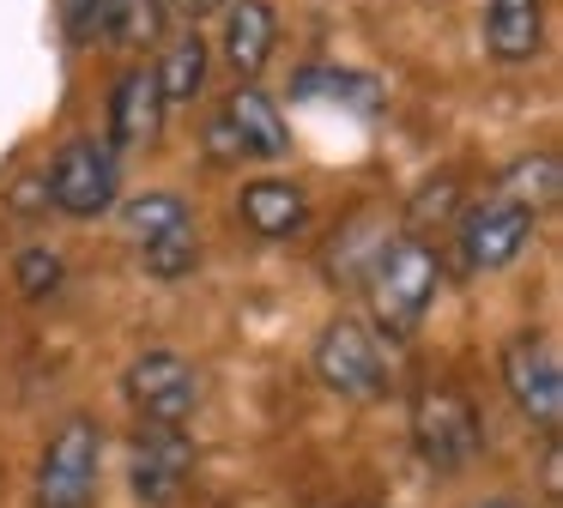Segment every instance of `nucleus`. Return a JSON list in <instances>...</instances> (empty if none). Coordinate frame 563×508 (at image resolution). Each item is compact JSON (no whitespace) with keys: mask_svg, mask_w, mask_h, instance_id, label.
<instances>
[{"mask_svg":"<svg viewBox=\"0 0 563 508\" xmlns=\"http://www.w3.org/2000/svg\"><path fill=\"white\" fill-rule=\"evenodd\" d=\"M473 508H533V503H521V496H485V503H473Z\"/></svg>","mask_w":563,"mask_h":508,"instance_id":"6ab92c4d","label":"nucleus"},{"mask_svg":"<svg viewBox=\"0 0 563 508\" xmlns=\"http://www.w3.org/2000/svg\"><path fill=\"white\" fill-rule=\"evenodd\" d=\"M176 7H183V12H195V19H200V12H212V7H231V0H176Z\"/></svg>","mask_w":563,"mask_h":508,"instance_id":"aec40b11","label":"nucleus"},{"mask_svg":"<svg viewBox=\"0 0 563 508\" xmlns=\"http://www.w3.org/2000/svg\"><path fill=\"white\" fill-rule=\"evenodd\" d=\"M503 387H509L515 411H521L533 430L558 435L563 418V363H558V339L539 333V327H521V333L503 345Z\"/></svg>","mask_w":563,"mask_h":508,"instance_id":"423d86ee","label":"nucleus"},{"mask_svg":"<svg viewBox=\"0 0 563 508\" xmlns=\"http://www.w3.org/2000/svg\"><path fill=\"white\" fill-rule=\"evenodd\" d=\"M207 43H200V31H183L170 48H164V60L152 67V79H158L164 103H195L200 85H207Z\"/></svg>","mask_w":563,"mask_h":508,"instance_id":"dca6fc26","label":"nucleus"},{"mask_svg":"<svg viewBox=\"0 0 563 508\" xmlns=\"http://www.w3.org/2000/svg\"><path fill=\"white\" fill-rule=\"evenodd\" d=\"M285 145H291V128H285L279 103L261 85H236L219 103V115L207 121V152L231 157V164H243V157H279Z\"/></svg>","mask_w":563,"mask_h":508,"instance_id":"1a4fd4ad","label":"nucleus"},{"mask_svg":"<svg viewBox=\"0 0 563 508\" xmlns=\"http://www.w3.org/2000/svg\"><path fill=\"white\" fill-rule=\"evenodd\" d=\"M122 194V164L110 140H67L49 164V200L67 218H103Z\"/></svg>","mask_w":563,"mask_h":508,"instance_id":"6e6552de","label":"nucleus"},{"mask_svg":"<svg viewBox=\"0 0 563 508\" xmlns=\"http://www.w3.org/2000/svg\"><path fill=\"white\" fill-rule=\"evenodd\" d=\"M309 363H316L321 387H328V394H340V399L369 406V399L388 394V351H382V339L369 333L364 321H328L316 333Z\"/></svg>","mask_w":563,"mask_h":508,"instance_id":"39448f33","label":"nucleus"},{"mask_svg":"<svg viewBox=\"0 0 563 508\" xmlns=\"http://www.w3.org/2000/svg\"><path fill=\"white\" fill-rule=\"evenodd\" d=\"M236 218H243L255 236H297L309 224V194L285 176H255L243 194H236Z\"/></svg>","mask_w":563,"mask_h":508,"instance_id":"f8f14e48","label":"nucleus"},{"mask_svg":"<svg viewBox=\"0 0 563 508\" xmlns=\"http://www.w3.org/2000/svg\"><path fill=\"white\" fill-rule=\"evenodd\" d=\"M527 236H533V212L490 194V200H478L461 218V266L466 273H503L527 249Z\"/></svg>","mask_w":563,"mask_h":508,"instance_id":"9b49d317","label":"nucleus"},{"mask_svg":"<svg viewBox=\"0 0 563 508\" xmlns=\"http://www.w3.org/2000/svg\"><path fill=\"white\" fill-rule=\"evenodd\" d=\"M545 43V0H485V48L503 67H521Z\"/></svg>","mask_w":563,"mask_h":508,"instance_id":"4468645a","label":"nucleus"},{"mask_svg":"<svg viewBox=\"0 0 563 508\" xmlns=\"http://www.w3.org/2000/svg\"><path fill=\"white\" fill-rule=\"evenodd\" d=\"M188 478H195V442H188L183 430L146 423V430L134 435V448H128V484H134V496L146 508H176L188 490Z\"/></svg>","mask_w":563,"mask_h":508,"instance_id":"9d476101","label":"nucleus"},{"mask_svg":"<svg viewBox=\"0 0 563 508\" xmlns=\"http://www.w3.org/2000/svg\"><path fill=\"white\" fill-rule=\"evenodd\" d=\"M13 278H19V290H25L31 302H43L55 285H62V254L55 249H25L13 261Z\"/></svg>","mask_w":563,"mask_h":508,"instance_id":"a211bd4d","label":"nucleus"},{"mask_svg":"<svg viewBox=\"0 0 563 508\" xmlns=\"http://www.w3.org/2000/svg\"><path fill=\"white\" fill-rule=\"evenodd\" d=\"M497 194H503V200H515V206H527L533 218L551 212V200H558V157L539 152V157L509 164V169H503V181H497Z\"/></svg>","mask_w":563,"mask_h":508,"instance_id":"f3484780","label":"nucleus"},{"mask_svg":"<svg viewBox=\"0 0 563 508\" xmlns=\"http://www.w3.org/2000/svg\"><path fill=\"white\" fill-rule=\"evenodd\" d=\"M122 230L140 254V273L152 278H188L200 266V236H195V212L183 194H140L122 206Z\"/></svg>","mask_w":563,"mask_h":508,"instance_id":"7ed1b4c3","label":"nucleus"},{"mask_svg":"<svg viewBox=\"0 0 563 508\" xmlns=\"http://www.w3.org/2000/svg\"><path fill=\"white\" fill-rule=\"evenodd\" d=\"M158 128H164V91H158V79H152V67L122 73L115 91H110V140L115 145H146V140H158Z\"/></svg>","mask_w":563,"mask_h":508,"instance_id":"2eb2a0df","label":"nucleus"},{"mask_svg":"<svg viewBox=\"0 0 563 508\" xmlns=\"http://www.w3.org/2000/svg\"><path fill=\"white\" fill-rule=\"evenodd\" d=\"M412 448L430 472H466L478 454H485V423H478V406L461 394L454 382L418 387L412 399Z\"/></svg>","mask_w":563,"mask_h":508,"instance_id":"f03ea898","label":"nucleus"},{"mask_svg":"<svg viewBox=\"0 0 563 508\" xmlns=\"http://www.w3.org/2000/svg\"><path fill=\"white\" fill-rule=\"evenodd\" d=\"M128 406L140 411V423H158V430H183L200 406V369L183 351H140L122 375Z\"/></svg>","mask_w":563,"mask_h":508,"instance_id":"0eeeda50","label":"nucleus"},{"mask_svg":"<svg viewBox=\"0 0 563 508\" xmlns=\"http://www.w3.org/2000/svg\"><path fill=\"white\" fill-rule=\"evenodd\" d=\"M437 285H442V261L430 242L418 236H394L376 249L369 261V314L388 339H412L424 327L430 302H437Z\"/></svg>","mask_w":563,"mask_h":508,"instance_id":"f257e3e1","label":"nucleus"},{"mask_svg":"<svg viewBox=\"0 0 563 508\" xmlns=\"http://www.w3.org/2000/svg\"><path fill=\"white\" fill-rule=\"evenodd\" d=\"M273 43H279V12L267 0H231L224 7V60H231V73H243V85L267 67Z\"/></svg>","mask_w":563,"mask_h":508,"instance_id":"ddd939ff","label":"nucleus"},{"mask_svg":"<svg viewBox=\"0 0 563 508\" xmlns=\"http://www.w3.org/2000/svg\"><path fill=\"white\" fill-rule=\"evenodd\" d=\"M98 478H103V423L91 411H74L37 454V508H91Z\"/></svg>","mask_w":563,"mask_h":508,"instance_id":"20e7f679","label":"nucleus"}]
</instances>
